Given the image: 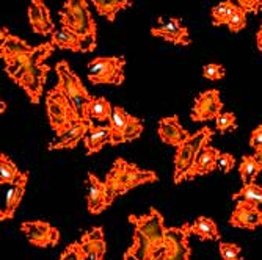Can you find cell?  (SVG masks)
Instances as JSON below:
<instances>
[{
	"label": "cell",
	"mask_w": 262,
	"mask_h": 260,
	"mask_svg": "<svg viewBox=\"0 0 262 260\" xmlns=\"http://www.w3.org/2000/svg\"><path fill=\"white\" fill-rule=\"evenodd\" d=\"M129 223L134 237L123 260H163L166 227L160 211L152 207L145 215H129Z\"/></svg>",
	"instance_id": "obj_1"
},
{
	"label": "cell",
	"mask_w": 262,
	"mask_h": 260,
	"mask_svg": "<svg viewBox=\"0 0 262 260\" xmlns=\"http://www.w3.org/2000/svg\"><path fill=\"white\" fill-rule=\"evenodd\" d=\"M159 180V176L154 171L141 170L137 164L126 161L124 158H116L113 161L112 170L105 176V186L112 201L118 196H123L129 193L134 188L146 183H154Z\"/></svg>",
	"instance_id": "obj_2"
},
{
	"label": "cell",
	"mask_w": 262,
	"mask_h": 260,
	"mask_svg": "<svg viewBox=\"0 0 262 260\" xmlns=\"http://www.w3.org/2000/svg\"><path fill=\"white\" fill-rule=\"evenodd\" d=\"M61 27L74 32L83 39L88 51L94 52L98 45V27L94 20L88 0H66L63 8L58 11Z\"/></svg>",
	"instance_id": "obj_3"
},
{
	"label": "cell",
	"mask_w": 262,
	"mask_h": 260,
	"mask_svg": "<svg viewBox=\"0 0 262 260\" xmlns=\"http://www.w3.org/2000/svg\"><path fill=\"white\" fill-rule=\"evenodd\" d=\"M55 73L58 77V83L55 86H58L66 96L71 101V104L74 105L76 111L80 114V117L83 121H91L88 116V105L91 104L93 98L88 92L86 86L83 85V82L80 80V77L71 69L69 63L66 60H61L55 64Z\"/></svg>",
	"instance_id": "obj_4"
},
{
	"label": "cell",
	"mask_w": 262,
	"mask_h": 260,
	"mask_svg": "<svg viewBox=\"0 0 262 260\" xmlns=\"http://www.w3.org/2000/svg\"><path fill=\"white\" fill-rule=\"evenodd\" d=\"M46 110H47V117H49V124L57 136H61L76 123L83 121L80 114L76 111L74 105L71 104L68 96L58 86H54L51 91H47Z\"/></svg>",
	"instance_id": "obj_5"
},
{
	"label": "cell",
	"mask_w": 262,
	"mask_h": 260,
	"mask_svg": "<svg viewBox=\"0 0 262 260\" xmlns=\"http://www.w3.org/2000/svg\"><path fill=\"white\" fill-rule=\"evenodd\" d=\"M213 136V130L210 127H203L195 133H190L182 143L176 148L174 155V183L179 185L184 182L187 171L192 168V164L200 154V151L210 143Z\"/></svg>",
	"instance_id": "obj_6"
},
{
	"label": "cell",
	"mask_w": 262,
	"mask_h": 260,
	"mask_svg": "<svg viewBox=\"0 0 262 260\" xmlns=\"http://www.w3.org/2000/svg\"><path fill=\"white\" fill-rule=\"evenodd\" d=\"M124 57H96L88 63V80L91 85H116L124 82Z\"/></svg>",
	"instance_id": "obj_7"
},
{
	"label": "cell",
	"mask_w": 262,
	"mask_h": 260,
	"mask_svg": "<svg viewBox=\"0 0 262 260\" xmlns=\"http://www.w3.org/2000/svg\"><path fill=\"white\" fill-rule=\"evenodd\" d=\"M110 127V145L118 146L123 143H130L143 133V123L138 117L129 114L123 107H113V114L108 121Z\"/></svg>",
	"instance_id": "obj_8"
},
{
	"label": "cell",
	"mask_w": 262,
	"mask_h": 260,
	"mask_svg": "<svg viewBox=\"0 0 262 260\" xmlns=\"http://www.w3.org/2000/svg\"><path fill=\"white\" fill-rule=\"evenodd\" d=\"M55 52V47L51 41L47 42H41L38 45H33V49L30 52H26L22 55H17L14 58H10L5 63V73L7 76L16 83L27 70L38 64V63H46V60L49 58L51 55H54Z\"/></svg>",
	"instance_id": "obj_9"
},
{
	"label": "cell",
	"mask_w": 262,
	"mask_h": 260,
	"mask_svg": "<svg viewBox=\"0 0 262 260\" xmlns=\"http://www.w3.org/2000/svg\"><path fill=\"white\" fill-rule=\"evenodd\" d=\"M192 235V224H182L176 227H166L165 230V254L163 260H192V249L188 237Z\"/></svg>",
	"instance_id": "obj_10"
},
{
	"label": "cell",
	"mask_w": 262,
	"mask_h": 260,
	"mask_svg": "<svg viewBox=\"0 0 262 260\" xmlns=\"http://www.w3.org/2000/svg\"><path fill=\"white\" fill-rule=\"evenodd\" d=\"M51 73V66L46 63H38L32 66L26 74H24L16 85H19L24 92L27 94L29 101L33 105H38L41 101V96L44 92V85L47 82V76Z\"/></svg>",
	"instance_id": "obj_11"
},
{
	"label": "cell",
	"mask_w": 262,
	"mask_h": 260,
	"mask_svg": "<svg viewBox=\"0 0 262 260\" xmlns=\"http://www.w3.org/2000/svg\"><path fill=\"white\" fill-rule=\"evenodd\" d=\"M20 230L29 243L38 248L57 246L60 242V232L57 227L46 221H26L20 224Z\"/></svg>",
	"instance_id": "obj_12"
},
{
	"label": "cell",
	"mask_w": 262,
	"mask_h": 260,
	"mask_svg": "<svg viewBox=\"0 0 262 260\" xmlns=\"http://www.w3.org/2000/svg\"><path fill=\"white\" fill-rule=\"evenodd\" d=\"M223 113V102L220 98L219 89H207L198 94L193 108H192V121L204 123L215 120V117Z\"/></svg>",
	"instance_id": "obj_13"
},
{
	"label": "cell",
	"mask_w": 262,
	"mask_h": 260,
	"mask_svg": "<svg viewBox=\"0 0 262 260\" xmlns=\"http://www.w3.org/2000/svg\"><path fill=\"white\" fill-rule=\"evenodd\" d=\"M151 35L156 38H162L176 45H188L190 35L188 29L182 23L179 17H159V23L151 29Z\"/></svg>",
	"instance_id": "obj_14"
},
{
	"label": "cell",
	"mask_w": 262,
	"mask_h": 260,
	"mask_svg": "<svg viewBox=\"0 0 262 260\" xmlns=\"http://www.w3.org/2000/svg\"><path fill=\"white\" fill-rule=\"evenodd\" d=\"M113 204L105 182L99 180L94 174L88 173V195H86V207L91 215H99L105 208Z\"/></svg>",
	"instance_id": "obj_15"
},
{
	"label": "cell",
	"mask_w": 262,
	"mask_h": 260,
	"mask_svg": "<svg viewBox=\"0 0 262 260\" xmlns=\"http://www.w3.org/2000/svg\"><path fill=\"white\" fill-rule=\"evenodd\" d=\"M260 215L262 208L259 205L247 201H237L229 218V224L232 227L254 230L257 226H260Z\"/></svg>",
	"instance_id": "obj_16"
},
{
	"label": "cell",
	"mask_w": 262,
	"mask_h": 260,
	"mask_svg": "<svg viewBox=\"0 0 262 260\" xmlns=\"http://www.w3.org/2000/svg\"><path fill=\"white\" fill-rule=\"evenodd\" d=\"M27 14H29L30 27L36 35L51 36L55 32V26L51 17V11L46 7L44 0H30Z\"/></svg>",
	"instance_id": "obj_17"
},
{
	"label": "cell",
	"mask_w": 262,
	"mask_h": 260,
	"mask_svg": "<svg viewBox=\"0 0 262 260\" xmlns=\"http://www.w3.org/2000/svg\"><path fill=\"white\" fill-rule=\"evenodd\" d=\"M222 152L217 148H212L210 145L204 146L200 154L196 155L192 168H190L185 174L184 180H193L198 176H206L210 174L212 171H215L219 167V155Z\"/></svg>",
	"instance_id": "obj_18"
},
{
	"label": "cell",
	"mask_w": 262,
	"mask_h": 260,
	"mask_svg": "<svg viewBox=\"0 0 262 260\" xmlns=\"http://www.w3.org/2000/svg\"><path fill=\"white\" fill-rule=\"evenodd\" d=\"M157 133H159V138L162 139V143L168 145V146H174V148H178L182 141L190 135L182 127L178 116L162 117V120L159 121Z\"/></svg>",
	"instance_id": "obj_19"
},
{
	"label": "cell",
	"mask_w": 262,
	"mask_h": 260,
	"mask_svg": "<svg viewBox=\"0 0 262 260\" xmlns=\"http://www.w3.org/2000/svg\"><path fill=\"white\" fill-rule=\"evenodd\" d=\"M80 245L83 246L86 255L91 257L93 260H105L107 243H105V237H104L102 227L94 226L90 230H86L82 235Z\"/></svg>",
	"instance_id": "obj_20"
},
{
	"label": "cell",
	"mask_w": 262,
	"mask_h": 260,
	"mask_svg": "<svg viewBox=\"0 0 262 260\" xmlns=\"http://www.w3.org/2000/svg\"><path fill=\"white\" fill-rule=\"evenodd\" d=\"M32 49H33V45H30L22 38L10 33L7 27L0 29V57H2L4 61L14 58L17 55H22L26 52H30Z\"/></svg>",
	"instance_id": "obj_21"
},
{
	"label": "cell",
	"mask_w": 262,
	"mask_h": 260,
	"mask_svg": "<svg viewBox=\"0 0 262 260\" xmlns=\"http://www.w3.org/2000/svg\"><path fill=\"white\" fill-rule=\"evenodd\" d=\"M27 183H29V173H22L20 177L17 179V182L14 185H11V190L7 193L5 205H4L2 211H0V220L2 221L11 220L14 217L16 210L24 198V193H26Z\"/></svg>",
	"instance_id": "obj_22"
},
{
	"label": "cell",
	"mask_w": 262,
	"mask_h": 260,
	"mask_svg": "<svg viewBox=\"0 0 262 260\" xmlns=\"http://www.w3.org/2000/svg\"><path fill=\"white\" fill-rule=\"evenodd\" d=\"M93 121H79L76 123L73 127H71L68 132H64L61 136H57L55 141L49 145V151H60V149H74L79 141L83 139L90 130V126H91Z\"/></svg>",
	"instance_id": "obj_23"
},
{
	"label": "cell",
	"mask_w": 262,
	"mask_h": 260,
	"mask_svg": "<svg viewBox=\"0 0 262 260\" xmlns=\"http://www.w3.org/2000/svg\"><path fill=\"white\" fill-rule=\"evenodd\" d=\"M51 42L54 44L55 49H61V51H71V52H82V54H90L86 44L83 42V39L80 36H77L74 32H71L64 27L57 29L52 35H51Z\"/></svg>",
	"instance_id": "obj_24"
},
{
	"label": "cell",
	"mask_w": 262,
	"mask_h": 260,
	"mask_svg": "<svg viewBox=\"0 0 262 260\" xmlns=\"http://www.w3.org/2000/svg\"><path fill=\"white\" fill-rule=\"evenodd\" d=\"M83 145H85L88 155L101 152L105 145H110V127H108V124L107 126H94L91 123L90 130H88L86 136L83 138Z\"/></svg>",
	"instance_id": "obj_25"
},
{
	"label": "cell",
	"mask_w": 262,
	"mask_h": 260,
	"mask_svg": "<svg viewBox=\"0 0 262 260\" xmlns=\"http://www.w3.org/2000/svg\"><path fill=\"white\" fill-rule=\"evenodd\" d=\"M192 233L200 237L201 240H212V242H219L222 239V233L219 230L217 223L212 218L207 217H198L192 223Z\"/></svg>",
	"instance_id": "obj_26"
},
{
	"label": "cell",
	"mask_w": 262,
	"mask_h": 260,
	"mask_svg": "<svg viewBox=\"0 0 262 260\" xmlns=\"http://www.w3.org/2000/svg\"><path fill=\"white\" fill-rule=\"evenodd\" d=\"M96 11L104 16L108 22H113L116 14L121 10H127L132 7L130 0H90Z\"/></svg>",
	"instance_id": "obj_27"
},
{
	"label": "cell",
	"mask_w": 262,
	"mask_h": 260,
	"mask_svg": "<svg viewBox=\"0 0 262 260\" xmlns=\"http://www.w3.org/2000/svg\"><path fill=\"white\" fill-rule=\"evenodd\" d=\"M112 114H113V107L105 98H93L91 104L88 105L90 120H96L99 123H108Z\"/></svg>",
	"instance_id": "obj_28"
},
{
	"label": "cell",
	"mask_w": 262,
	"mask_h": 260,
	"mask_svg": "<svg viewBox=\"0 0 262 260\" xmlns=\"http://www.w3.org/2000/svg\"><path fill=\"white\" fill-rule=\"evenodd\" d=\"M260 171H262V167L254 155H244L242 157L241 164H239V176H241L244 185L254 183V180Z\"/></svg>",
	"instance_id": "obj_29"
},
{
	"label": "cell",
	"mask_w": 262,
	"mask_h": 260,
	"mask_svg": "<svg viewBox=\"0 0 262 260\" xmlns=\"http://www.w3.org/2000/svg\"><path fill=\"white\" fill-rule=\"evenodd\" d=\"M22 173H19L16 163L7 155L0 154V183L2 185H14Z\"/></svg>",
	"instance_id": "obj_30"
},
{
	"label": "cell",
	"mask_w": 262,
	"mask_h": 260,
	"mask_svg": "<svg viewBox=\"0 0 262 260\" xmlns=\"http://www.w3.org/2000/svg\"><path fill=\"white\" fill-rule=\"evenodd\" d=\"M237 5L232 2V0H223L219 5H215L210 10V17H212V26L213 27H222L226 26L229 17L232 16V13L235 11Z\"/></svg>",
	"instance_id": "obj_31"
},
{
	"label": "cell",
	"mask_w": 262,
	"mask_h": 260,
	"mask_svg": "<svg viewBox=\"0 0 262 260\" xmlns=\"http://www.w3.org/2000/svg\"><path fill=\"white\" fill-rule=\"evenodd\" d=\"M232 201H247L262 207V186L256 183H247L237 193L232 195Z\"/></svg>",
	"instance_id": "obj_32"
},
{
	"label": "cell",
	"mask_w": 262,
	"mask_h": 260,
	"mask_svg": "<svg viewBox=\"0 0 262 260\" xmlns=\"http://www.w3.org/2000/svg\"><path fill=\"white\" fill-rule=\"evenodd\" d=\"M226 27L229 29L231 33H239L241 30H244L247 27V11L237 5L235 11L232 13V16L226 23Z\"/></svg>",
	"instance_id": "obj_33"
},
{
	"label": "cell",
	"mask_w": 262,
	"mask_h": 260,
	"mask_svg": "<svg viewBox=\"0 0 262 260\" xmlns=\"http://www.w3.org/2000/svg\"><path fill=\"white\" fill-rule=\"evenodd\" d=\"M88 255L83 249V246L80 245V242H74L64 248V251L61 252L58 260H86Z\"/></svg>",
	"instance_id": "obj_34"
},
{
	"label": "cell",
	"mask_w": 262,
	"mask_h": 260,
	"mask_svg": "<svg viewBox=\"0 0 262 260\" xmlns=\"http://www.w3.org/2000/svg\"><path fill=\"white\" fill-rule=\"evenodd\" d=\"M215 127L220 133H225L228 130H234L237 129V120H235V114L231 111L226 113H220L215 117Z\"/></svg>",
	"instance_id": "obj_35"
},
{
	"label": "cell",
	"mask_w": 262,
	"mask_h": 260,
	"mask_svg": "<svg viewBox=\"0 0 262 260\" xmlns=\"http://www.w3.org/2000/svg\"><path fill=\"white\" fill-rule=\"evenodd\" d=\"M219 251L223 260H242L241 255V246L235 243H229V242H222L219 245Z\"/></svg>",
	"instance_id": "obj_36"
},
{
	"label": "cell",
	"mask_w": 262,
	"mask_h": 260,
	"mask_svg": "<svg viewBox=\"0 0 262 260\" xmlns=\"http://www.w3.org/2000/svg\"><path fill=\"white\" fill-rule=\"evenodd\" d=\"M225 74H226L225 67L217 63H209L203 67V77L207 80H212V82L222 80L225 77Z\"/></svg>",
	"instance_id": "obj_37"
},
{
	"label": "cell",
	"mask_w": 262,
	"mask_h": 260,
	"mask_svg": "<svg viewBox=\"0 0 262 260\" xmlns=\"http://www.w3.org/2000/svg\"><path fill=\"white\" fill-rule=\"evenodd\" d=\"M234 167H235V158H234V155H231L228 152H222L219 155V168L225 174H229Z\"/></svg>",
	"instance_id": "obj_38"
},
{
	"label": "cell",
	"mask_w": 262,
	"mask_h": 260,
	"mask_svg": "<svg viewBox=\"0 0 262 260\" xmlns=\"http://www.w3.org/2000/svg\"><path fill=\"white\" fill-rule=\"evenodd\" d=\"M237 5L247 13H260L262 11V0H237Z\"/></svg>",
	"instance_id": "obj_39"
},
{
	"label": "cell",
	"mask_w": 262,
	"mask_h": 260,
	"mask_svg": "<svg viewBox=\"0 0 262 260\" xmlns=\"http://www.w3.org/2000/svg\"><path fill=\"white\" fill-rule=\"evenodd\" d=\"M250 146L256 151L259 148H262V124L257 126L253 132H251V136H250Z\"/></svg>",
	"instance_id": "obj_40"
},
{
	"label": "cell",
	"mask_w": 262,
	"mask_h": 260,
	"mask_svg": "<svg viewBox=\"0 0 262 260\" xmlns=\"http://www.w3.org/2000/svg\"><path fill=\"white\" fill-rule=\"evenodd\" d=\"M256 45H257V49L262 52V20H260V27L256 33Z\"/></svg>",
	"instance_id": "obj_41"
},
{
	"label": "cell",
	"mask_w": 262,
	"mask_h": 260,
	"mask_svg": "<svg viewBox=\"0 0 262 260\" xmlns=\"http://www.w3.org/2000/svg\"><path fill=\"white\" fill-rule=\"evenodd\" d=\"M254 157L257 158V161L260 163V167H262V148H259V149L254 151Z\"/></svg>",
	"instance_id": "obj_42"
},
{
	"label": "cell",
	"mask_w": 262,
	"mask_h": 260,
	"mask_svg": "<svg viewBox=\"0 0 262 260\" xmlns=\"http://www.w3.org/2000/svg\"><path fill=\"white\" fill-rule=\"evenodd\" d=\"M260 226H262V215H260Z\"/></svg>",
	"instance_id": "obj_43"
}]
</instances>
